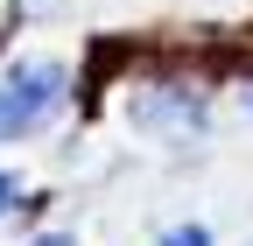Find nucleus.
Returning <instances> with one entry per match:
<instances>
[{
	"label": "nucleus",
	"mask_w": 253,
	"mask_h": 246,
	"mask_svg": "<svg viewBox=\"0 0 253 246\" xmlns=\"http://www.w3.org/2000/svg\"><path fill=\"white\" fill-rule=\"evenodd\" d=\"M71 106V64L49 49H21L0 64V148L36 141L42 127H56V113Z\"/></svg>",
	"instance_id": "1"
},
{
	"label": "nucleus",
	"mask_w": 253,
	"mask_h": 246,
	"mask_svg": "<svg viewBox=\"0 0 253 246\" xmlns=\"http://www.w3.org/2000/svg\"><path fill=\"white\" fill-rule=\"evenodd\" d=\"M126 120L148 134V141H162V148H190V141H211V106H204V91H190V84H148L126 99Z\"/></svg>",
	"instance_id": "2"
},
{
	"label": "nucleus",
	"mask_w": 253,
	"mask_h": 246,
	"mask_svg": "<svg viewBox=\"0 0 253 246\" xmlns=\"http://www.w3.org/2000/svg\"><path fill=\"white\" fill-rule=\"evenodd\" d=\"M155 246H218V239H211V225L190 218V225H162V232H155Z\"/></svg>",
	"instance_id": "3"
},
{
	"label": "nucleus",
	"mask_w": 253,
	"mask_h": 246,
	"mask_svg": "<svg viewBox=\"0 0 253 246\" xmlns=\"http://www.w3.org/2000/svg\"><path fill=\"white\" fill-rule=\"evenodd\" d=\"M7 211H21V176L0 169V218H7Z\"/></svg>",
	"instance_id": "4"
},
{
	"label": "nucleus",
	"mask_w": 253,
	"mask_h": 246,
	"mask_svg": "<svg viewBox=\"0 0 253 246\" xmlns=\"http://www.w3.org/2000/svg\"><path fill=\"white\" fill-rule=\"evenodd\" d=\"M36 246H84L78 232H36Z\"/></svg>",
	"instance_id": "5"
},
{
	"label": "nucleus",
	"mask_w": 253,
	"mask_h": 246,
	"mask_svg": "<svg viewBox=\"0 0 253 246\" xmlns=\"http://www.w3.org/2000/svg\"><path fill=\"white\" fill-rule=\"evenodd\" d=\"M21 7H56V0H21Z\"/></svg>",
	"instance_id": "6"
},
{
	"label": "nucleus",
	"mask_w": 253,
	"mask_h": 246,
	"mask_svg": "<svg viewBox=\"0 0 253 246\" xmlns=\"http://www.w3.org/2000/svg\"><path fill=\"white\" fill-rule=\"evenodd\" d=\"M246 106H253V91H246Z\"/></svg>",
	"instance_id": "7"
}]
</instances>
